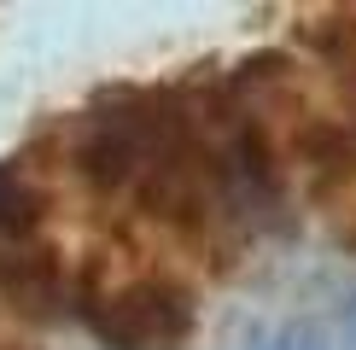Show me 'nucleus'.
Listing matches in <instances>:
<instances>
[{"mask_svg": "<svg viewBox=\"0 0 356 350\" xmlns=\"http://www.w3.org/2000/svg\"><path fill=\"white\" fill-rule=\"evenodd\" d=\"M35 228H41V187L18 164H0V257L29 251Z\"/></svg>", "mask_w": 356, "mask_h": 350, "instance_id": "obj_2", "label": "nucleus"}, {"mask_svg": "<svg viewBox=\"0 0 356 350\" xmlns=\"http://www.w3.org/2000/svg\"><path fill=\"white\" fill-rule=\"evenodd\" d=\"M82 321L106 350H181L193 339V298L170 274H94L82 286Z\"/></svg>", "mask_w": 356, "mask_h": 350, "instance_id": "obj_1", "label": "nucleus"}, {"mask_svg": "<svg viewBox=\"0 0 356 350\" xmlns=\"http://www.w3.org/2000/svg\"><path fill=\"white\" fill-rule=\"evenodd\" d=\"M275 350H316V344H304V339H292V344H275Z\"/></svg>", "mask_w": 356, "mask_h": 350, "instance_id": "obj_3", "label": "nucleus"}]
</instances>
